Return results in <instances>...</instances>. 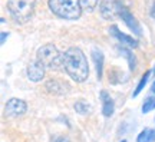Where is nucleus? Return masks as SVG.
Masks as SVG:
<instances>
[{
  "instance_id": "f257e3e1",
  "label": "nucleus",
  "mask_w": 155,
  "mask_h": 142,
  "mask_svg": "<svg viewBox=\"0 0 155 142\" xmlns=\"http://www.w3.org/2000/svg\"><path fill=\"white\" fill-rule=\"evenodd\" d=\"M63 69L68 73V76H71V79H73L78 83H82L88 79V59L82 52V49L72 46V48L65 50V53H63Z\"/></svg>"
},
{
  "instance_id": "f03ea898",
  "label": "nucleus",
  "mask_w": 155,
  "mask_h": 142,
  "mask_svg": "<svg viewBox=\"0 0 155 142\" xmlns=\"http://www.w3.org/2000/svg\"><path fill=\"white\" fill-rule=\"evenodd\" d=\"M50 12L65 20H78L82 16L81 0H48Z\"/></svg>"
},
{
  "instance_id": "7ed1b4c3",
  "label": "nucleus",
  "mask_w": 155,
  "mask_h": 142,
  "mask_svg": "<svg viewBox=\"0 0 155 142\" xmlns=\"http://www.w3.org/2000/svg\"><path fill=\"white\" fill-rule=\"evenodd\" d=\"M36 60L45 69L49 71H58L63 68V53H61L59 49L52 43H46L42 48H39L36 53Z\"/></svg>"
},
{
  "instance_id": "20e7f679",
  "label": "nucleus",
  "mask_w": 155,
  "mask_h": 142,
  "mask_svg": "<svg viewBox=\"0 0 155 142\" xmlns=\"http://www.w3.org/2000/svg\"><path fill=\"white\" fill-rule=\"evenodd\" d=\"M38 0H7V9L17 23H26L33 16Z\"/></svg>"
},
{
  "instance_id": "39448f33",
  "label": "nucleus",
  "mask_w": 155,
  "mask_h": 142,
  "mask_svg": "<svg viewBox=\"0 0 155 142\" xmlns=\"http://www.w3.org/2000/svg\"><path fill=\"white\" fill-rule=\"evenodd\" d=\"M122 7V3L119 0H102L99 6L101 16L105 20H115L119 17V10Z\"/></svg>"
},
{
  "instance_id": "423d86ee",
  "label": "nucleus",
  "mask_w": 155,
  "mask_h": 142,
  "mask_svg": "<svg viewBox=\"0 0 155 142\" xmlns=\"http://www.w3.org/2000/svg\"><path fill=\"white\" fill-rule=\"evenodd\" d=\"M5 111L9 116H20V115H23L28 111V105H26V102L22 101V99L12 98L6 102Z\"/></svg>"
},
{
  "instance_id": "0eeeda50",
  "label": "nucleus",
  "mask_w": 155,
  "mask_h": 142,
  "mask_svg": "<svg viewBox=\"0 0 155 142\" xmlns=\"http://www.w3.org/2000/svg\"><path fill=\"white\" fill-rule=\"evenodd\" d=\"M119 17H121L122 20H124V23L127 25L128 28L131 29L135 35H138V36H141L142 35V30H141V26H139L138 20L135 19V16H134L132 13L129 12V9L128 7H125V6L122 5L121 10H119Z\"/></svg>"
},
{
  "instance_id": "6e6552de",
  "label": "nucleus",
  "mask_w": 155,
  "mask_h": 142,
  "mask_svg": "<svg viewBox=\"0 0 155 142\" xmlns=\"http://www.w3.org/2000/svg\"><path fill=\"white\" fill-rule=\"evenodd\" d=\"M45 71L46 69L36 60V62H30L28 65L26 73H28L29 81H32V82H40L45 78Z\"/></svg>"
},
{
  "instance_id": "1a4fd4ad",
  "label": "nucleus",
  "mask_w": 155,
  "mask_h": 142,
  "mask_svg": "<svg viewBox=\"0 0 155 142\" xmlns=\"http://www.w3.org/2000/svg\"><path fill=\"white\" fill-rule=\"evenodd\" d=\"M109 33H111L116 40H119L122 45H127L129 48H137V46H138V42H137L132 36H128L125 33H122L116 26H111V28H109Z\"/></svg>"
},
{
  "instance_id": "9d476101",
  "label": "nucleus",
  "mask_w": 155,
  "mask_h": 142,
  "mask_svg": "<svg viewBox=\"0 0 155 142\" xmlns=\"http://www.w3.org/2000/svg\"><path fill=\"white\" fill-rule=\"evenodd\" d=\"M101 101H102V114L105 115L106 118L112 116L114 109H115V104H114V99L111 98V95L106 91H102L101 92Z\"/></svg>"
},
{
  "instance_id": "9b49d317",
  "label": "nucleus",
  "mask_w": 155,
  "mask_h": 142,
  "mask_svg": "<svg viewBox=\"0 0 155 142\" xmlns=\"http://www.w3.org/2000/svg\"><path fill=\"white\" fill-rule=\"evenodd\" d=\"M46 89L53 95H63L68 92V85L58 81V79H50L46 82Z\"/></svg>"
},
{
  "instance_id": "f8f14e48",
  "label": "nucleus",
  "mask_w": 155,
  "mask_h": 142,
  "mask_svg": "<svg viewBox=\"0 0 155 142\" xmlns=\"http://www.w3.org/2000/svg\"><path fill=\"white\" fill-rule=\"evenodd\" d=\"M92 60L95 63L96 76H98V79H101L102 78V71H104V53L101 50H94L92 52Z\"/></svg>"
},
{
  "instance_id": "ddd939ff",
  "label": "nucleus",
  "mask_w": 155,
  "mask_h": 142,
  "mask_svg": "<svg viewBox=\"0 0 155 142\" xmlns=\"http://www.w3.org/2000/svg\"><path fill=\"white\" fill-rule=\"evenodd\" d=\"M118 50H119V53H121L122 56H125V58H127L128 65H129V69H131V71H135V68H137V59H135V55H134L128 48H125V46H119Z\"/></svg>"
},
{
  "instance_id": "4468645a",
  "label": "nucleus",
  "mask_w": 155,
  "mask_h": 142,
  "mask_svg": "<svg viewBox=\"0 0 155 142\" xmlns=\"http://www.w3.org/2000/svg\"><path fill=\"white\" fill-rule=\"evenodd\" d=\"M155 141V129L145 128L137 138V142H154Z\"/></svg>"
},
{
  "instance_id": "2eb2a0df",
  "label": "nucleus",
  "mask_w": 155,
  "mask_h": 142,
  "mask_svg": "<svg viewBox=\"0 0 155 142\" xmlns=\"http://www.w3.org/2000/svg\"><path fill=\"white\" fill-rule=\"evenodd\" d=\"M73 108H75V111H76L78 114H81V115H88V114H91V111H92V106H91L88 102H85V101H78V102H75Z\"/></svg>"
},
{
  "instance_id": "dca6fc26",
  "label": "nucleus",
  "mask_w": 155,
  "mask_h": 142,
  "mask_svg": "<svg viewBox=\"0 0 155 142\" xmlns=\"http://www.w3.org/2000/svg\"><path fill=\"white\" fill-rule=\"evenodd\" d=\"M150 75H151V72L150 71H147L144 73V76L141 78V81H139V83L137 85V89L134 91V93H132V96L135 98V96H138L139 93L142 92V89L145 88V85H147V82H148V79H150Z\"/></svg>"
},
{
  "instance_id": "f3484780",
  "label": "nucleus",
  "mask_w": 155,
  "mask_h": 142,
  "mask_svg": "<svg viewBox=\"0 0 155 142\" xmlns=\"http://www.w3.org/2000/svg\"><path fill=\"white\" fill-rule=\"evenodd\" d=\"M155 109V96H148L142 104V114H150Z\"/></svg>"
},
{
  "instance_id": "a211bd4d",
  "label": "nucleus",
  "mask_w": 155,
  "mask_h": 142,
  "mask_svg": "<svg viewBox=\"0 0 155 142\" xmlns=\"http://www.w3.org/2000/svg\"><path fill=\"white\" fill-rule=\"evenodd\" d=\"M98 2L99 0H81V5H82V9L86 12H94L95 7L98 6Z\"/></svg>"
},
{
  "instance_id": "6ab92c4d",
  "label": "nucleus",
  "mask_w": 155,
  "mask_h": 142,
  "mask_svg": "<svg viewBox=\"0 0 155 142\" xmlns=\"http://www.w3.org/2000/svg\"><path fill=\"white\" fill-rule=\"evenodd\" d=\"M151 17L155 20V0H154V3H152V7H151Z\"/></svg>"
},
{
  "instance_id": "aec40b11",
  "label": "nucleus",
  "mask_w": 155,
  "mask_h": 142,
  "mask_svg": "<svg viewBox=\"0 0 155 142\" xmlns=\"http://www.w3.org/2000/svg\"><path fill=\"white\" fill-rule=\"evenodd\" d=\"M7 36H9V33H6V32L2 33V45L6 42V38H7Z\"/></svg>"
},
{
  "instance_id": "412c9836",
  "label": "nucleus",
  "mask_w": 155,
  "mask_h": 142,
  "mask_svg": "<svg viewBox=\"0 0 155 142\" xmlns=\"http://www.w3.org/2000/svg\"><path fill=\"white\" fill-rule=\"evenodd\" d=\"M55 142H68L66 138H59V139H56Z\"/></svg>"
},
{
  "instance_id": "4be33fe9",
  "label": "nucleus",
  "mask_w": 155,
  "mask_h": 142,
  "mask_svg": "<svg viewBox=\"0 0 155 142\" xmlns=\"http://www.w3.org/2000/svg\"><path fill=\"white\" fill-rule=\"evenodd\" d=\"M151 89H152V92H154V93H155V82H154V83H152V88H151Z\"/></svg>"
},
{
  "instance_id": "5701e85b",
  "label": "nucleus",
  "mask_w": 155,
  "mask_h": 142,
  "mask_svg": "<svg viewBox=\"0 0 155 142\" xmlns=\"http://www.w3.org/2000/svg\"><path fill=\"white\" fill-rule=\"evenodd\" d=\"M154 73H155V68H154Z\"/></svg>"
}]
</instances>
